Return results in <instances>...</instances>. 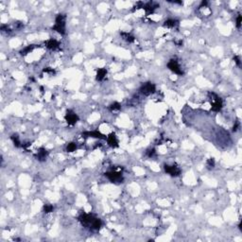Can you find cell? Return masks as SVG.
I'll return each instance as SVG.
<instances>
[{"instance_id": "cell-5", "label": "cell", "mask_w": 242, "mask_h": 242, "mask_svg": "<svg viewBox=\"0 0 242 242\" xmlns=\"http://www.w3.org/2000/svg\"><path fill=\"white\" fill-rule=\"evenodd\" d=\"M140 93L142 95L146 96V97H149L152 94H154L156 92V85L154 83H152L150 81H148V82H145L141 85L139 89Z\"/></svg>"}, {"instance_id": "cell-4", "label": "cell", "mask_w": 242, "mask_h": 242, "mask_svg": "<svg viewBox=\"0 0 242 242\" xmlns=\"http://www.w3.org/2000/svg\"><path fill=\"white\" fill-rule=\"evenodd\" d=\"M105 177H107L109 181L113 184H120L123 182L124 178H123V174L121 171H116V170H112V171H108L105 172Z\"/></svg>"}, {"instance_id": "cell-18", "label": "cell", "mask_w": 242, "mask_h": 242, "mask_svg": "<svg viewBox=\"0 0 242 242\" xmlns=\"http://www.w3.org/2000/svg\"><path fill=\"white\" fill-rule=\"evenodd\" d=\"M10 139L12 143H14V147L16 148H21L22 147V144H21V141H20V137L17 133H14L11 136H10Z\"/></svg>"}, {"instance_id": "cell-32", "label": "cell", "mask_w": 242, "mask_h": 242, "mask_svg": "<svg viewBox=\"0 0 242 242\" xmlns=\"http://www.w3.org/2000/svg\"><path fill=\"white\" fill-rule=\"evenodd\" d=\"M241 226H242V222L240 221V222H239V224H238V229H239V230L242 232V227H241Z\"/></svg>"}, {"instance_id": "cell-29", "label": "cell", "mask_w": 242, "mask_h": 242, "mask_svg": "<svg viewBox=\"0 0 242 242\" xmlns=\"http://www.w3.org/2000/svg\"><path fill=\"white\" fill-rule=\"evenodd\" d=\"M14 27H15L16 30H21V29L24 28V24H23L22 22H16V23L14 24Z\"/></svg>"}, {"instance_id": "cell-15", "label": "cell", "mask_w": 242, "mask_h": 242, "mask_svg": "<svg viewBox=\"0 0 242 242\" xmlns=\"http://www.w3.org/2000/svg\"><path fill=\"white\" fill-rule=\"evenodd\" d=\"M120 36L122 37V39L124 41H126L127 43H133L135 41V38L133 35H132L131 33L129 32H125V31H121L120 32Z\"/></svg>"}, {"instance_id": "cell-16", "label": "cell", "mask_w": 242, "mask_h": 242, "mask_svg": "<svg viewBox=\"0 0 242 242\" xmlns=\"http://www.w3.org/2000/svg\"><path fill=\"white\" fill-rule=\"evenodd\" d=\"M37 47H39V46H37V45H30V46H27L26 47H24L22 50H20V54L22 56H26L28 55L29 53L32 52L33 50Z\"/></svg>"}, {"instance_id": "cell-25", "label": "cell", "mask_w": 242, "mask_h": 242, "mask_svg": "<svg viewBox=\"0 0 242 242\" xmlns=\"http://www.w3.org/2000/svg\"><path fill=\"white\" fill-rule=\"evenodd\" d=\"M43 72H44V73L50 74V75H55V74H56V71H55L53 68H50V67H46V68L43 69Z\"/></svg>"}, {"instance_id": "cell-2", "label": "cell", "mask_w": 242, "mask_h": 242, "mask_svg": "<svg viewBox=\"0 0 242 242\" xmlns=\"http://www.w3.org/2000/svg\"><path fill=\"white\" fill-rule=\"evenodd\" d=\"M66 15L63 14H59L56 16L55 24L52 27V30L56 32L60 33L61 35H65L66 33Z\"/></svg>"}, {"instance_id": "cell-10", "label": "cell", "mask_w": 242, "mask_h": 242, "mask_svg": "<svg viewBox=\"0 0 242 242\" xmlns=\"http://www.w3.org/2000/svg\"><path fill=\"white\" fill-rule=\"evenodd\" d=\"M82 137H91V138H97L101 140H106L107 136L99 133L98 131H92V132H84L81 133Z\"/></svg>"}, {"instance_id": "cell-24", "label": "cell", "mask_w": 242, "mask_h": 242, "mask_svg": "<svg viewBox=\"0 0 242 242\" xmlns=\"http://www.w3.org/2000/svg\"><path fill=\"white\" fill-rule=\"evenodd\" d=\"M0 30H1L2 32H7V33H9V32L11 31V30L8 27V25H6V24L1 25V28H0Z\"/></svg>"}, {"instance_id": "cell-13", "label": "cell", "mask_w": 242, "mask_h": 242, "mask_svg": "<svg viewBox=\"0 0 242 242\" xmlns=\"http://www.w3.org/2000/svg\"><path fill=\"white\" fill-rule=\"evenodd\" d=\"M45 46L50 50H58L60 49V43L55 39H49L45 42Z\"/></svg>"}, {"instance_id": "cell-31", "label": "cell", "mask_w": 242, "mask_h": 242, "mask_svg": "<svg viewBox=\"0 0 242 242\" xmlns=\"http://www.w3.org/2000/svg\"><path fill=\"white\" fill-rule=\"evenodd\" d=\"M169 3H172V4H179V5H183L184 2L183 1H169Z\"/></svg>"}, {"instance_id": "cell-28", "label": "cell", "mask_w": 242, "mask_h": 242, "mask_svg": "<svg viewBox=\"0 0 242 242\" xmlns=\"http://www.w3.org/2000/svg\"><path fill=\"white\" fill-rule=\"evenodd\" d=\"M240 129V122L238 120H236L235 122V125L233 127V132H237L238 130Z\"/></svg>"}, {"instance_id": "cell-22", "label": "cell", "mask_w": 242, "mask_h": 242, "mask_svg": "<svg viewBox=\"0 0 242 242\" xmlns=\"http://www.w3.org/2000/svg\"><path fill=\"white\" fill-rule=\"evenodd\" d=\"M77 149H78V146H77V144L74 143V142H70L66 146V151L67 152H74Z\"/></svg>"}, {"instance_id": "cell-17", "label": "cell", "mask_w": 242, "mask_h": 242, "mask_svg": "<svg viewBox=\"0 0 242 242\" xmlns=\"http://www.w3.org/2000/svg\"><path fill=\"white\" fill-rule=\"evenodd\" d=\"M107 75V69L106 68H98L97 70V77L96 80L97 81H102Z\"/></svg>"}, {"instance_id": "cell-6", "label": "cell", "mask_w": 242, "mask_h": 242, "mask_svg": "<svg viewBox=\"0 0 242 242\" xmlns=\"http://www.w3.org/2000/svg\"><path fill=\"white\" fill-rule=\"evenodd\" d=\"M164 170L165 172L170 175L171 177H178L182 173L181 169L177 165H164Z\"/></svg>"}, {"instance_id": "cell-21", "label": "cell", "mask_w": 242, "mask_h": 242, "mask_svg": "<svg viewBox=\"0 0 242 242\" xmlns=\"http://www.w3.org/2000/svg\"><path fill=\"white\" fill-rule=\"evenodd\" d=\"M216 165V161L214 158H209L207 161H206V169H209V170H212Z\"/></svg>"}, {"instance_id": "cell-26", "label": "cell", "mask_w": 242, "mask_h": 242, "mask_svg": "<svg viewBox=\"0 0 242 242\" xmlns=\"http://www.w3.org/2000/svg\"><path fill=\"white\" fill-rule=\"evenodd\" d=\"M233 60H234V61L236 63V65H237L238 67H241V61H240V57H239V56L235 55V56L233 57Z\"/></svg>"}, {"instance_id": "cell-14", "label": "cell", "mask_w": 242, "mask_h": 242, "mask_svg": "<svg viewBox=\"0 0 242 242\" xmlns=\"http://www.w3.org/2000/svg\"><path fill=\"white\" fill-rule=\"evenodd\" d=\"M179 24L180 23H179V21H178V20L169 18V19L165 21V23L163 24V27L164 28H168V29H174V28L179 27Z\"/></svg>"}, {"instance_id": "cell-11", "label": "cell", "mask_w": 242, "mask_h": 242, "mask_svg": "<svg viewBox=\"0 0 242 242\" xmlns=\"http://www.w3.org/2000/svg\"><path fill=\"white\" fill-rule=\"evenodd\" d=\"M106 141L108 143V145L113 148V149H117L119 147V144H118V139L117 137V134L114 133H111L108 136H107V139Z\"/></svg>"}, {"instance_id": "cell-19", "label": "cell", "mask_w": 242, "mask_h": 242, "mask_svg": "<svg viewBox=\"0 0 242 242\" xmlns=\"http://www.w3.org/2000/svg\"><path fill=\"white\" fill-rule=\"evenodd\" d=\"M108 109H109V111H111V112H116V111H119L120 109H121V104L119 103V102H113V103H112L109 107H108Z\"/></svg>"}, {"instance_id": "cell-8", "label": "cell", "mask_w": 242, "mask_h": 242, "mask_svg": "<svg viewBox=\"0 0 242 242\" xmlns=\"http://www.w3.org/2000/svg\"><path fill=\"white\" fill-rule=\"evenodd\" d=\"M65 119L69 126H74L80 120V117L78 114L75 112H73L72 110H67L65 116Z\"/></svg>"}, {"instance_id": "cell-3", "label": "cell", "mask_w": 242, "mask_h": 242, "mask_svg": "<svg viewBox=\"0 0 242 242\" xmlns=\"http://www.w3.org/2000/svg\"><path fill=\"white\" fill-rule=\"evenodd\" d=\"M208 97L210 98V102H211V111L213 112H220L222 107H223V102L222 99L213 92L208 93Z\"/></svg>"}, {"instance_id": "cell-27", "label": "cell", "mask_w": 242, "mask_h": 242, "mask_svg": "<svg viewBox=\"0 0 242 242\" xmlns=\"http://www.w3.org/2000/svg\"><path fill=\"white\" fill-rule=\"evenodd\" d=\"M241 20H242L241 14H238L237 17H236V26L237 29H240V28H241Z\"/></svg>"}, {"instance_id": "cell-23", "label": "cell", "mask_w": 242, "mask_h": 242, "mask_svg": "<svg viewBox=\"0 0 242 242\" xmlns=\"http://www.w3.org/2000/svg\"><path fill=\"white\" fill-rule=\"evenodd\" d=\"M155 155H156V150H155V149H148V151H147V156H148V157L153 158V157H155Z\"/></svg>"}, {"instance_id": "cell-1", "label": "cell", "mask_w": 242, "mask_h": 242, "mask_svg": "<svg viewBox=\"0 0 242 242\" xmlns=\"http://www.w3.org/2000/svg\"><path fill=\"white\" fill-rule=\"evenodd\" d=\"M78 220L83 227L89 228L90 230L98 231L101 228V226H102V221H101V220L97 218V216H95L92 214L81 213L78 216Z\"/></svg>"}, {"instance_id": "cell-9", "label": "cell", "mask_w": 242, "mask_h": 242, "mask_svg": "<svg viewBox=\"0 0 242 242\" xmlns=\"http://www.w3.org/2000/svg\"><path fill=\"white\" fill-rule=\"evenodd\" d=\"M159 7V4L153 1H149L147 3L143 2L142 9L146 11V15H149L151 14H153L154 10Z\"/></svg>"}, {"instance_id": "cell-20", "label": "cell", "mask_w": 242, "mask_h": 242, "mask_svg": "<svg viewBox=\"0 0 242 242\" xmlns=\"http://www.w3.org/2000/svg\"><path fill=\"white\" fill-rule=\"evenodd\" d=\"M43 211L45 214H49V213H52L54 211V206L52 204H49V203H46L43 206Z\"/></svg>"}, {"instance_id": "cell-12", "label": "cell", "mask_w": 242, "mask_h": 242, "mask_svg": "<svg viewBox=\"0 0 242 242\" xmlns=\"http://www.w3.org/2000/svg\"><path fill=\"white\" fill-rule=\"evenodd\" d=\"M47 156H48V151L45 148H40L39 149H38L37 153L35 154V158L40 162L46 161Z\"/></svg>"}, {"instance_id": "cell-30", "label": "cell", "mask_w": 242, "mask_h": 242, "mask_svg": "<svg viewBox=\"0 0 242 242\" xmlns=\"http://www.w3.org/2000/svg\"><path fill=\"white\" fill-rule=\"evenodd\" d=\"M207 5H208V2L206 1V0H203V1H201L200 5L199 6V9H201V8H205Z\"/></svg>"}, {"instance_id": "cell-7", "label": "cell", "mask_w": 242, "mask_h": 242, "mask_svg": "<svg viewBox=\"0 0 242 242\" xmlns=\"http://www.w3.org/2000/svg\"><path fill=\"white\" fill-rule=\"evenodd\" d=\"M168 68L172 71L174 74L178 75V76H183L184 75V71L182 70L180 65H179V62H178V61L176 59H171L168 62Z\"/></svg>"}]
</instances>
